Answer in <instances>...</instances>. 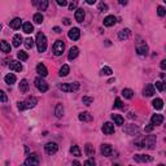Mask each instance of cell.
<instances>
[{
  "mask_svg": "<svg viewBox=\"0 0 166 166\" xmlns=\"http://www.w3.org/2000/svg\"><path fill=\"white\" fill-rule=\"evenodd\" d=\"M101 130H103V132H104V134H107V135H110V134H113V132H114V125H113V123H110V122H105V123L103 125Z\"/></svg>",
  "mask_w": 166,
  "mask_h": 166,
  "instance_id": "12",
  "label": "cell"
},
{
  "mask_svg": "<svg viewBox=\"0 0 166 166\" xmlns=\"http://www.w3.org/2000/svg\"><path fill=\"white\" fill-rule=\"evenodd\" d=\"M0 30H2V24H0Z\"/></svg>",
  "mask_w": 166,
  "mask_h": 166,
  "instance_id": "58",
  "label": "cell"
},
{
  "mask_svg": "<svg viewBox=\"0 0 166 166\" xmlns=\"http://www.w3.org/2000/svg\"><path fill=\"white\" fill-rule=\"evenodd\" d=\"M85 151H86V155L88 156V157H94V155H95V148H94L92 144L87 143L86 147H85Z\"/></svg>",
  "mask_w": 166,
  "mask_h": 166,
  "instance_id": "23",
  "label": "cell"
},
{
  "mask_svg": "<svg viewBox=\"0 0 166 166\" xmlns=\"http://www.w3.org/2000/svg\"><path fill=\"white\" fill-rule=\"evenodd\" d=\"M79 55V49H78L77 47H72L70 49H69V55H68V59L69 60H74V59H77V56Z\"/></svg>",
  "mask_w": 166,
  "mask_h": 166,
  "instance_id": "20",
  "label": "cell"
},
{
  "mask_svg": "<svg viewBox=\"0 0 166 166\" xmlns=\"http://www.w3.org/2000/svg\"><path fill=\"white\" fill-rule=\"evenodd\" d=\"M152 104H153V108L157 109V110H161V109L164 108V101H162V99H155Z\"/></svg>",
  "mask_w": 166,
  "mask_h": 166,
  "instance_id": "29",
  "label": "cell"
},
{
  "mask_svg": "<svg viewBox=\"0 0 166 166\" xmlns=\"http://www.w3.org/2000/svg\"><path fill=\"white\" fill-rule=\"evenodd\" d=\"M9 26H11L12 29H14V30L20 29L21 27V18H18V17H17V18H13L9 22Z\"/></svg>",
  "mask_w": 166,
  "mask_h": 166,
  "instance_id": "28",
  "label": "cell"
},
{
  "mask_svg": "<svg viewBox=\"0 0 166 166\" xmlns=\"http://www.w3.org/2000/svg\"><path fill=\"white\" fill-rule=\"evenodd\" d=\"M20 91H21V92H24V94L29 91V82L26 81V79L21 81V83H20Z\"/></svg>",
  "mask_w": 166,
  "mask_h": 166,
  "instance_id": "30",
  "label": "cell"
},
{
  "mask_svg": "<svg viewBox=\"0 0 166 166\" xmlns=\"http://www.w3.org/2000/svg\"><path fill=\"white\" fill-rule=\"evenodd\" d=\"M74 2H75V0H74Z\"/></svg>",
  "mask_w": 166,
  "mask_h": 166,
  "instance_id": "59",
  "label": "cell"
},
{
  "mask_svg": "<svg viewBox=\"0 0 166 166\" xmlns=\"http://www.w3.org/2000/svg\"><path fill=\"white\" fill-rule=\"evenodd\" d=\"M134 160L136 161V162H151V161H153L151 156H147V155H135L134 156Z\"/></svg>",
  "mask_w": 166,
  "mask_h": 166,
  "instance_id": "11",
  "label": "cell"
},
{
  "mask_svg": "<svg viewBox=\"0 0 166 166\" xmlns=\"http://www.w3.org/2000/svg\"><path fill=\"white\" fill-rule=\"evenodd\" d=\"M113 70L109 66H104L101 70H100V75H112Z\"/></svg>",
  "mask_w": 166,
  "mask_h": 166,
  "instance_id": "35",
  "label": "cell"
},
{
  "mask_svg": "<svg viewBox=\"0 0 166 166\" xmlns=\"http://www.w3.org/2000/svg\"><path fill=\"white\" fill-rule=\"evenodd\" d=\"M43 16H42V13H37V14H34V22L38 24V25H40L43 22Z\"/></svg>",
  "mask_w": 166,
  "mask_h": 166,
  "instance_id": "38",
  "label": "cell"
},
{
  "mask_svg": "<svg viewBox=\"0 0 166 166\" xmlns=\"http://www.w3.org/2000/svg\"><path fill=\"white\" fill-rule=\"evenodd\" d=\"M38 8L40 11H46L47 8H48V0H40V2H39Z\"/></svg>",
  "mask_w": 166,
  "mask_h": 166,
  "instance_id": "39",
  "label": "cell"
},
{
  "mask_svg": "<svg viewBox=\"0 0 166 166\" xmlns=\"http://www.w3.org/2000/svg\"><path fill=\"white\" fill-rule=\"evenodd\" d=\"M117 22V18L114 16H108L104 18V26H107V27H112V26H114Z\"/></svg>",
  "mask_w": 166,
  "mask_h": 166,
  "instance_id": "15",
  "label": "cell"
},
{
  "mask_svg": "<svg viewBox=\"0 0 166 166\" xmlns=\"http://www.w3.org/2000/svg\"><path fill=\"white\" fill-rule=\"evenodd\" d=\"M79 121L91 122V121H92V116H91L88 112H83V113H81V114H79Z\"/></svg>",
  "mask_w": 166,
  "mask_h": 166,
  "instance_id": "25",
  "label": "cell"
},
{
  "mask_svg": "<svg viewBox=\"0 0 166 166\" xmlns=\"http://www.w3.org/2000/svg\"><path fill=\"white\" fill-rule=\"evenodd\" d=\"M25 165H39V158L37 155H31L30 157H27L25 161Z\"/></svg>",
  "mask_w": 166,
  "mask_h": 166,
  "instance_id": "17",
  "label": "cell"
},
{
  "mask_svg": "<svg viewBox=\"0 0 166 166\" xmlns=\"http://www.w3.org/2000/svg\"><path fill=\"white\" fill-rule=\"evenodd\" d=\"M35 43H37V47H38L39 52H44L47 49V38L43 33H38Z\"/></svg>",
  "mask_w": 166,
  "mask_h": 166,
  "instance_id": "2",
  "label": "cell"
},
{
  "mask_svg": "<svg viewBox=\"0 0 166 166\" xmlns=\"http://www.w3.org/2000/svg\"><path fill=\"white\" fill-rule=\"evenodd\" d=\"M53 31L57 33V34H60V33H61V29L59 27V26H55V27H53Z\"/></svg>",
  "mask_w": 166,
  "mask_h": 166,
  "instance_id": "53",
  "label": "cell"
},
{
  "mask_svg": "<svg viewBox=\"0 0 166 166\" xmlns=\"http://www.w3.org/2000/svg\"><path fill=\"white\" fill-rule=\"evenodd\" d=\"M38 104V99L35 96H30L25 100V101H20L18 103V109L20 110H25V109H31Z\"/></svg>",
  "mask_w": 166,
  "mask_h": 166,
  "instance_id": "1",
  "label": "cell"
},
{
  "mask_svg": "<svg viewBox=\"0 0 166 166\" xmlns=\"http://www.w3.org/2000/svg\"><path fill=\"white\" fill-rule=\"evenodd\" d=\"M99 11H101V12H107L108 11V5L107 4H104V3H101L99 5Z\"/></svg>",
  "mask_w": 166,
  "mask_h": 166,
  "instance_id": "47",
  "label": "cell"
},
{
  "mask_svg": "<svg viewBox=\"0 0 166 166\" xmlns=\"http://www.w3.org/2000/svg\"><path fill=\"white\" fill-rule=\"evenodd\" d=\"M155 126L153 125H149V126H145V132H151L152 130H153Z\"/></svg>",
  "mask_w": 166,
  "mask_h": 166,
  "instance_id": "51",
  "label": "cell"
},
{
  "mask_svg": "<svg viewBox=\"0 0 166 166\" xmlns=\"http://www.w3.org/2000/svg\"><path fill=\"white\" fill-rule=\"evenodd\" d=\"M7 100H8L7 95L4 94V91H3V90H0V101H2V103H7Z\"/></svg>",
  "mask_w": 166,
  "mask_h": 166,
  "instance_id": "46",
  "label": "cell"
},
{
  "mask_svg": "<svg viewBox=\"0 0 166 166\" xmlns=\"http://www.w3.org/2000/svg\"><path fill=\"white\" fill-rule=\"evenodd\" d=\"M156 88L160 91V92H162V91L165 90V85H164V82H161V81H158V82H156Z\"/></svg>",
  "mask_w": 166,
  "mask_h": 166,
  "instance_id": "45",
  "label": "cell"
},
{
  "mask_svg": "<svg viewBox=\"0 0 166 166\" xmlns=\"http://www.w3.org/2000/svg\"><path fill=\"white\" fill-rule=\"evenodd\" d=\"M164 122V116L162 114H153L151 118V125L153 126H158Z\"/></svg>",
  "mask_w": 166,
  "mask_h": 166,
  "instance_id": "13",
  "label": "cell"
},
{
  "mask_svg": "<svg viewBox=\"0 0 166 166\" xmlns=\"http://www.w3.org/2000/svg\"><path fill=\"white\" fill-rule=\"evenodd\" d=\"M37 73H38L40 77H46L47 74H48V70H47L46 65H44V64H38V65H37Z\"/></svg>",
  "mask_w": 166,
  "mask_h": 166,
  "instance_id": "16",
  "label": "cell"
},
{
  "mask_svg": "<svg viewBox=\"0 0 166 166\" xmlns=\"http://www.w3.org/2000/svg\"><path fill=\"white\" fill-rule=\"evenodd\" d=\"M64 25H70V20H69V18H64Z\"/></svg>",
  "mask_w": 166,
  "mask_h": 166,
  "instance_id": "57",
  "label": "cell"
},
{
  "mask_svg": "<svg viewBox=\"0 0 166 166\" xmlns=\"http://www.w3.org/2000/svg\"><path fill=\"white\" fill-rule=\"evenodd\" d=\"M44 151L47 155H55L59 151V145L56 143H47L44 145Z\"/></svg>",
  "mask_w": 166,
  "mask_h": 166,
  "instance_id": "8",
  "label": "cell"
},
{
  "mask_svg": "<svg viewBox=\"0 0 166 166\" xmlns=\"http://www.w3.org/2000/svg\"><path fill=\"white\" fill-rule=\"evenodd\" d=\"M113 147L110 145V144H103L101 145V155L105 156V157H110L113 155Z\"/></svg>",
  "mask_w": 166,
  "mask_h": 166,
  "instance_id": "10",
  "label": "cell"
},
{
  "mask_svg": "<svg viewBox=\"0 0 166 166\" xmlns=\"http://www.w3.org/2000/svg\"><path fill=\"white\" fill-rule=\"evenodd\" d=\"M142 145L148 148V149H153L156 145V136L155 135H148L145 138H142Z\"/></svg>",
  "mask_w": 166,
  "mask_h": 166,
  "instance_id": "3",
  "label": "cell"
},
{
  "mask_svg": "<svg viewBox=\"0 0 166 166\" xmlns=\"http://www.w3.org/2000/svg\"><path fill=\"white\" fill-rule=\"evenodd\" d=\"M17 57H18V60H21V61H26V60L29 59V56H27V53H26V52L21 51V52H18V53H17Z\"/></svg>",
  "mask_w": 166,
  "mask_h": 166,
  "instance_id": "40",
  "label": "cell"
},
{
  "mask_svg": "<svg viewBox=\"0 0 166 166\" xmlns=\"http://www.w3.org/2000/svg\"><path fill=\"white\" fill-rule=\"evenodd\" d=\"M68 37L69 39H72V40H78L81 37V31H79V29L78 27H73L69 30V33H68Z\"/></svg>",
  "mask_w": 166,
  "mask_h": 166,
  "instance_id": "9",
  "label": "cell"
},
{
  "mask_svg": "<svg viewBox=\"0 0 166 166\" xmlns=\"http://www.w3.org/2000/svg\"><path fill=\"white\" fill-rule=\"evenodd\" d=\"M9 68H11V70H14V72H21V70H22V65H21L20 61H11Z\"/></svg>",
  "mask_w": 166,
  "mask_h": 166,
  "instance_id": "21",
  "label": "cell"
},
{
  "mask_svg": "<svg viewBox=\"0 0 166 166\" xmlns=\"http://www.w3.org/2000/svg\"><path fill=\"white\" fill-rule=\"evenodd\" d=\"M130 126H131V129H129V127H125V131H126V132H127V134H130V135H135V132H138L139 129H138L135 125H130Z\"/></svg>",
  "mask_w": 166,
  "mask_h": 166,
  "instance_id": "36",
  "label": "cell"
},
{
  "mask_svg": "<svg viewBox=\"0 0 166 166\" xmlns=\"http://www.w3.org/2000/svg\"><path fill=\"white\" fill-rule=\"evenodd\" d=\"M157 14H158L160 17H164L166 14V9L162 7V5H160L158 8H157Z\"/></svg>",
  "mask_w": 166,
  "mask_h": 166,
  "instance_id": "44",
  "label": "cell"
},
{
  "mask_svg": "<svg viewBox=\"0 0 166 166\" xmlns=\"http://www.w3.org/2000/svg\"><path fill=\"white\" fill-rule=\"evenodd\" d=\"M114 108H117V109H123L125 108V105H123V103H122V100L120 99V97H117L116 99V101H114V105H113Z\"/></svg>",
  "mask_w": 166,
  "mask_h": 166,
  "instance_id": "41",
  "label": "cell"
},
{
  "mask_svg": "<svg viewBox=\"0 0 166 166\" xmlns=\"http://www.w3.org/2000/svg\"><path fill=\"white\" fill-rule=\"evenodd\" d=\"M70 152H72L73 156L81 157V149H79V147H78V145H73V147L70 148Z\"/></svg>",
  "mask_w": 166,
  "mask_h": 166,
  "instance_id": "37",
  "label": "cell"
},
{
  "mask_svg": "<svg viewBox=\"0 0 166 166\" xmlns=\"http://www.w3.org/2000/svg\"><path fill=\"white\" fill-rule=\"evenodd\" d=\"M4 81H5V83L7 85H9V86H12V85H14L16 83V81H17V78H16V75L14 74H7L5 75V78H4Z\"/></svg>",
  "mask_w": 166,
  "mask_h": 166,
  "instance_id": "22",
  "label": "cell"
},
{
  "mask_svg": "<svg viewBox=\"0 0 166 166\" xmlns=\"http://www.w3.org/2000/svg\"><path fill=\"white\" fill-rule=\"evenodd\" d=\"M112 120L114 121V123L118 125V126H122V125H123V122H125L123 117L120 116V114H112Z\"/></svg>",
  "mask_w": 166,
  "mask_h": 166,
  "instance_id": "27",
  "label": "cell"
},
{
  "mask_svg": "<svg viewBox=\"0 0 166 166\" xmlns=\"http://www.w3.org/2000/svg\"><path fill=\"white\" fill-rule=\"evenodd\" d=\"M161 69H162V70H165V69H166V60L161 61Z\"/></svg>",
  "mask_w": 166,
  "mask_h": 166,
  "instance_id": "52",
  "label": "cell"
},
{
  "mask_svg": "<svg viewBox=\"0 0 166 166\" xmlns=\"http://www.w3.org/2000/svg\"><path fill=\"white\" fill-rule=\"evenodd\" d=\"M122 96H123L125 99H132L134 91L130 90V88H123V90H122Z\"/></svg>",
  "mask_w": 166,
  "mask_h": 166,
  "instance_id": "32",
  "label": "cell"
},
{
  "mask_svg": "<svg viewBox=\"0 0 166 166\" xmlns=\"http://www.w3.org/2000/svg\"><path fill=\"white\" fill-rule=\"evenodd\" d=\"M85 16H86V13H85V11H83L82 8H78V9L75 11V21H77V22H83Z\"/></svg>",
  "mask_w": 166,
  "mask_h": 166,
  "instance_id": "18",
  "label": "cell"
},
{
  "mask_svg": "<svg viewBox=\"0 0 166 166\" xmlns=\"http://www.w3.org/2000/svg\"><path fill=\"white\" fill-rule=\"evenodd\" d=\"M33 46H34V40H33V39H31V38H27V39H26V40H25V47L27 48V49H31Z\"/></svg>",
  "mask_w": 166,
  "mask_h": 166,
  "instance_id": "43",
  "label": "cell"
},
{
  "mask_svg": "<svg viewBox=\"0 0 166 166\" xmlns=\"http://www.w3.org/2000/svg\"><path fill=\"white\" fill-rule=\"evenodd\" d=\"M148 51H149V48H148L147 43L139 42L138 44H136V52H138V55H140V56H147V55H148Z\"/></svg>",
  "mask_w": 166,
  "mask_h": 166,
  "instance_id": "7",
  "label": "cell"
},
{
  "mask_svg": "<svg viewBox=\"0 0 166 166\" xmlns=\"http://www.w3.org/2000/svg\"><path fill=\"white\" fill-rule=\"evenodd\" d=\"M60 90L64 91V92H73V91H77L79 88V83H62L60 85Z\"/></svg>",
  "mask_w": 166,
  "mask_h": 166,
  "instance_id": "4",
  "label": "cell"
},
{
  "mask_svg": "<svg viewBox=\"0 0 166 166\" xmlns=\"http://www.w3.org/2000/svg\"><path fill=\"white\" fill-rule=\"evenodd\" d=\"M82 101H83V104H85V105H91V104L94 103V99H92V97H88V96H83Z\"/></svg>",
  "mask_w": 166,
  "mask_h": 166,
  "instance_id": "42",
  "label": "cell"
},
{
  "mask_svg": "<svg viewBox=\"0 0 166 166\" xmlns=\"http://www.w3.org/2000/svg\"><path fill=\"white\" fill-rule=\"evenodd\" d=\"M64 49H65L64 40H61V39L56 40V43L53 44V55L55 56H61V55H62V52H64Z\"/></svg>",
  "mask_w": 166,
  "mask_h": 166,
  "instance_id": "5",
  "label": "cell"
},
{
  "mask_svg": "<svg viewBox=\"0 0 166 166\" xmlns=\"http://www.w3.org/2000/svg\"><path fill=\"white\" fill-rule=\"evenodd\" d=\"M118 3L121 5H126V4H127V0H118Z\"/></svg>",
  "mask_w": 166,
  "mask_h": 166,
  "instance_id": "55",
  "label": "cell"
},
{
  "mask_svg": "<svg viewBox=\"0 0 166 166\" xmlns=\"http://www.w3.org/2000/svg\"><path fill=\"white\" fill-rule=\"evenodd\" d=\"M130 34L131 31L129 29H123V30H121V31L118 33V38H120V40H127V39L130 38Z\"/></svg>",
  "mask_w": 166,
  "mask_h": 166,
  "instance_id": "19",
  "label": "cell"
},
{
  "mask_svg": "<svg viewBox=\"0 0 166 166\" xmlns=\"http://www.w3.org/2000/svg\"><path fill=\"white\" fill-rule=\"evenodd\" d=\"M85 165H95V160L94 158L87 160V161H85Z\"/></svg>",
  "mask_w": 166,
  "mask_h": 166,
  "instance_id": "50",
  "label": "cell"
},
{
  "mask_svg": "<svg viewBox=\"0 0 166 166\" xmlns=\"http://www.w3.org/2000/svg\"><path fill=\"white\" fill-rule=\"evenodd\" d=\"M39 2H40V0H31L33 5H35V7H38V5H39Z\"/></svg>",
  "mask_w": 166,
  "mask_h": 166,
  "instance_id": "54",
  "label": "cell"
},
{
  "mask_svg": "<svg viewBox=\"0 0 166 166\" xmlns=\"http://www.w3.org/2000/svg\"><path fill=\"white\" fill-rule=\"evenodd\" d=\"M22 29H24V31H25L26 34H31V33L34 31V26L30 24V22H25V24L22 25Z\"/></svg>",
  "mask_w": 166,
  "mask_h": 166,
  "instance_id": "33",
  "label": "cell"
},
{
  "mask_svg": "<svg viewBox=\"0 0 166 166\" xmlns=\"http://www.w3.org/2000/svg\"><path fill=\"white\" fill-rule=\"evenodd\" d=\"M69 72H70V68L68 66V65H62V66H61V69H60V75L61 77H66L68 74H69Z\"/></svg>",
  "mask_w": 166,
  "mask_h": 166,
  "instance_id": "34",
  "label": "cell"
},
{
  "mask_svg": "<svg viewBox=\"0 0 166 166\" xmlns=\"http://www.w3.org/2000/svg\"><path fill=\"white\" fill-rule=\"evenodd\" d=\"M35 87L40 92H47L48 91V85H47V82L43 79V77H39L35 79Z\"/></svg>",
  "mask_w": 166,
  "mask_h": 166,
  "instance_id": "6",
  "label": "cell"
},
{
  "mask_svg": "<svg viewBox=\"0 0 166 166\" xmlns=\"http://www.w3.org/2000/svg\"><path fill=\"white\" fill-rule=\"evenodd\" d=\"M21 43H22V37H21V34H16V35L13 37V47H20Z\"/></svg>",
  "mask_w": 166,
  "mask_h": 166,
  "instance_id": "31",
  "label": "cell"
},
{
  "mask_svg": "<svg viewBox=\"0 0 166 166\" xmlns=\"http://www.w3.org/2000/svg\"><path fill=\"white\" fill-rule=\"evenodd\" d=\"M55 114L57 118H62V116H64V105L62 104H57V105H56Z\"/></svg>",
  "mask_w": 166,
  "mask_h": 166,
  "instance_id": "24",
  "label": "cell"
},
{
  "mask_svg": "<svg viewBox=\"0 0 166 166\" xmlns=\"http://www.w3.org/2000/svg\"><path fill=\"white\" fill-rule=\"evenodd\" d=\"M156 94V90H155V86L153 85H147L145 86V88L143 90V95L144 96H153Z\"/></svg>",
  "mask_w": 166,
  "mask_h": 166,
  "instance_id": "14",
  "label": "cell"
},
{
  "mask_svg": "<svg viewBox=\"0 0 166 166\" xmlns=\"http://www.w3.org/2000/svg\"><path fill=\"white\" fill-rule=\"evenodd\" d=\"M86 3H87V4H90V5H92V4L96 3V0H86Z\"/></svg>",
  "mask_w": 166,
  "mask_h": 166,
  "instance_id": "56",
  "label": "cell"
},
{
  "mask_svg": "<svg viewBox=\"0 0 166 166\" xmlns=\"http://www.w3.org/2000/svg\"><path fill=\"white\" fill-rule=\"evenodd\" d=\"M0 49L5 53H9L11 52V44H8V42L5 40H0Z\"/></svg>",
  "mask_w": 166,
  "mask_h": 166,
  "instance_id": "26",
  "label": "cell"
},
{
  "mask_svg": "<svg viewBox=\"0 0 166 166\" xmlns=\"http://www.w3.org/2000/svg\"><path fill=\"white\" fill-rule=\"evenodd\" d=\"M77 8V2H72L70 4H69V9L73 11V9H75Z\"/></svg>",
  "mask_w": 166,
  "mask_h": 166,
  "instance_id": "49",
  "label": "cell"
},
{
  "mask_svg": "<svg viewBox=\"0 0 166 166\" xmlns=\"http://www.w3.org/2000/svg\"><path fill=\"white\" fill-rule=\"evenodd\" d=\"M56 3H57L60 7H66V5H68V2H66V0H56Z\"/></svg>",
  "mask_w": 166,
  "mask_h": 166,
  "instance_id": "48",
  "label": "cell"
}]
</instances>
